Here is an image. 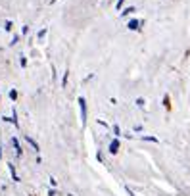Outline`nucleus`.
<instances>
[{"label": "nucleus", "mask_w": 190, "mask_h": 196, "mask_svg": "<svg viewBox=\"0 0 190 196\" xmlns=\"http://www.w3.org/2000/svg\"><path fill=\"white\" fill-rule=\"evenodd\" d=\"M79 104H81V119L85 123V119H86V102H85V98H79Z\"/></svg>", "instance_id": "1"}, {"label": "nucleus", "mask_w": 190, "mask_h": 196, "mask_svg": "<svg viewBox=\"0 0 190 196\" xmlns=\"http://www.w3.org/2000/svg\"><path fill=\"white\" fill-rule=\"evenodd\" d=\"M119 152V140H113L109 144V154H117Z\"/></svg>", "instance_id": "2"}, {"label": "nucleus", "mask_w": 190, "mask_h": 196, "mask_svg": "<svg viewBox=\"0 0 190 196\" xmlns=\"http://www.w3.org/2000/svg\"><path fill=\"white\" fill-rule=\"evenodd\" d=\"M25 140L29 142V144H31V146H33V150H36V152H39V144H36L33 139H31V136H25Z\"/></svg>", "instance_id": "3"}, {"label": "nucleus", "mask_w": 190, "mask_h": 196, "mask_svg": "<svg viewBox=\"0 0 190 196\" xmlns=\"http://www.w3.org/2000/svg\"><path fill=\"white\" fill-rule=\"evenodd\" d=\"M12 144H13V148H16V152H17V156H21V148H19V142H17L16 139H12Z\"/></svg>", "instance_id": "4"}, {"label": "nucleus", "mask_w": 190, "mask_h": 196, "mask_svg": "<svg viewBox=\"0 0 190 196\" xmlns=\"http://www.w3.org/2000/svg\"><path fill=\"white\" fill-rule=\"evenodd\" d=\"M129 29H133V31H136V29H138V21H136V19L129 21Z\"/></svg>", "instance_id": "5"}, {"label": "nucleus", "mask_w": 190, "mask_h": 196, "mask_svg": "<svg viewBox=\"0 0 190 196\" xmlns=\"http://www.w3.org/2000/svg\"><path fill=\"white\" fill-rule=\"evenodd\" d=\"M123 2H125V0H119V2H117V8H121V4H123Z\"/></svg>", "instance_id": "6"}]
</instances>
